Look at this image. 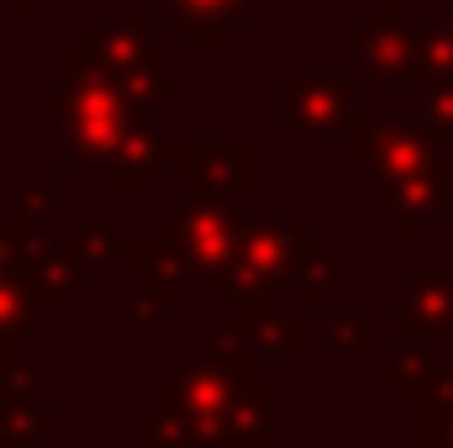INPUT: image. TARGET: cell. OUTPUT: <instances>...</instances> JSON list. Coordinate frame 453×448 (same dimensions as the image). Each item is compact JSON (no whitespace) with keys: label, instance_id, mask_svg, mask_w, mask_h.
I'll use <instances>...</instances> for the list:
<instances>
[{"label":"cell","instance_id":"13","mask_svg":"<svg viewBox=\"0 0 453 448\" xmlns=\"http://www.w3.org/2000/svg\"><path fill=\"white\" fill-rule=\"evenodd\" d=\"M374 375H380V385H390V390H395V401H401V406H411V412H417L427 396H449L453 359H433L427 348L401 343L395 353L374 359Z\"/></svg>","mask_w":453,"mask_h":448},{"label":"cell","instance_id":"12","mask_svg":"<svg viewBox=\"0 0 453 448\" xmlns=\"http://www.w3.org/2000/svg\"><path fill=\"white\" fill-rule=\"evenodd\" d=\"M401 337H453V274L443 264H422L401 296Z\"/></svg>","mask_w":453,"mask_h":448},{"label":"cell","instance_id":"2","mask_svg":"<svg viewBox=\"0 0 453 448\" xmlns=\"http://www.w3.org/2000/svg\"><path fill=\"white\" fill-rule=\"evenodd\" d=\"M301 217L296 212H253L237 217L232 232V269H226L222 290L237 306H274L280 285L296 269V243H301Z\"/></svg>","mask_w":453,"mask_h":448},{"label":"cell","instance_id":"5","mask_svg":"<svg viewBox=\"0 0 453 448\" xmlns=\"http://www.w3.org/2000/svg\"><path fill=\"white\" fill-rule=\"evenodd\" d=\"M96 259H116V264H132V290H137V306H132V322L137 328H158L169 312H180V285H185V269L174 259L169 243L148 237H106L96 243Z\"/></svg>","mask_w":453,"mask_h":448},{"label":"cell","instance_id":"23","mask_svg":"<svg viewBox=\"0 0 453 448\" xmlns=\"http://www.w3.org/2000/svg\"><path fill=\"white\" fill-rule=\"evenodd\" d=\"M32 390H37V359H32V353L16 359L11 337H0V417L16 412V406H27Z\"/></svg>","mask_w":453,"mask_h":448},{"label":"cell","instance_id":"32","mask_svg":"<svg viewBox=\"0 0 453 448\" xmlns=\"http://www.w3.org/2000/svg\"><path fill=\"white\" fill-rule=\"evenodd\" d=\"M449 396H453V380H449Z\"/></svg>","mask_w":453,"mask_h":448},{"label":"cell","instance_id":"4","mask_svg":"<svg viewBox=\"0 0 453 448\" xmlns=\"http://www.w3.org/2000/svg\"><path fill=\"white\" fill-rule=\"evenodd\" d=\"M248 380H258V375H226L222 364H211V359L201 353V359L180 364L174 380L158 385L153 406L169 412L190 438H217V444H222V422H226V412H232V401H237V390H242Z\"/></svg>","mask_w":453,"mask_h":448},{"label":"cell","instance_id":"31","mask_svg":"<svg viewBox=\"0 0 453 448\" xmlns=\"http://www.w3.org/2000/svg\"><path fill=\"white\" fill-rule=\"evenodd\" d=\"M0 269H5V248H0Z\"/></svg>","mask_w":453,"mask_h":448},{"label":"cell","instance_id":"29","mask_svg":"<svg viewBox=\"0 0 453 448\" xmlns=\"http://www.w3.org/2000/svg\"><path fill=\"white\" fill-rule=\"evenodd\" d=\"M174 448H226V444H217V438H206V444H174Z\"/></svg>","mask_w":453,"mask_h":448},{"label":"cell","instance_id":"22","mask_svg":"<svg viewBox=\"0 0 453 448\" xmlns=\"http://www.w3.org/2000/svg\"><path fill=\"white\" fill-rule=\"evenodd\" d=\"M327 353L333 359H374V312H338L327 322Z\"/></svg>","mask_w":453,"mask_h":448},{"label":"cell","instance_id":"18","mask_svg":"<svg viewBox=\"0 0 453 448\" xmlns=\"http://www.w3.org/2000/svg\"><path fill=\"white\" fill-rule=\"evenodd\" d=\"M274 401H280L274 380H269V385H264V380H248V385L237 390L226 422H222V444L226 448H280V433H274Z\"/></svg>","mask_w":453,"mask_h":448},{"label":"cell","instance_id":"1","mask_svg":"<svg viewBox=\"0 0 453 448\" xmlns=\"http://www.w3.org/2000/svg\"><path fill=\"white\" fill-rule=\"evenodd\" d=\"M37 112L58 121L69 158L96 164V169L111 158V148L121 143V132L132 127V112H127V101H121L116 74H106V69L85 53V42L64 48V85L48 90V96L37 101Z\"/></svg>","mask_w":453,"mask_h":448},{"label":"cell","instance_id":"7","mask_svg":"<svg viewBox=\"0 0 453 448\" xmlns=\"http://www.w3.org/2000/svg\"><path fill=\"white\" fill-rule=\"evenodd\" d=\"M85 264H90L85 237H42V232L27 237L21 248H11V259H5V269L32 290L37 312L64 306V296L74 290V280L85 274Z\"/></svg>","mask_w":453,"mask_h":448},{"label":"cell","instance_id":"28","mask_svg":"<svg viewBox=\"0 0 453 448\" xmlns=\"http://www.w3.org/2000/svg\"><path fill=\"white\" fill-rule=\"evenodd\" d=\"M16 206H27V212L48 217V212H53V196H48V190H21V201H16Z\"/></svg>","mask_w":453,"mask_h":448},{"label":"cell","instance_id":"19","mask_svg":"<svg viewBox=\"0 0 453 448\" xmlns=\"http://www.w3.org/2000/svg\"><path fill=\"white\" fill-rule=\"evenodd\" d=\"M290 280H296V290H301V306H306V312H327L333 290H342V285L353 280V269H348L342 259H333L327 237H311V232H301Z\"/></svg>","mask_w":453,"mask_h":448},{"label":"cell","instance_id":"9","mask_svg":"<svg viewBox=\"0 0 453 448\" xmlns=\"http://www.w3.org/2000/svg\"><path fill=\"white\" fill-rule=\"evenodd\" d=\"M274 85H280V96H285V106H290V121H296L306 137H317V143L338 137L342 127H348V116H353L348 85H342V74H333V69H317V74H306V69H280Z\"/></svg>","mask_w":453,"mask_h":448},{"label":"cell","instance_id":"27","mask_svg":"<svg viewBox=\"0 0 453 448\" xmlns=\"http://www.w3.org/2000/svg\"><path fill=\"white\" fill-rule=\"evenodd\" d=\"M417 417H422V448H453V396H427Z\"/></svg>","mask_w":453,"mask_h":448},{"label":"cell","instance_id":"14","mask_svg":"<svg viewBox=\"0 0 453 448\" xmlns=\"http://www.w3.org/2000/svg\"><path fill=\"white\" fill-rule=\"evenodd\" d=\"M101 169H106V185H111L116 196H142V190H153L158 174H164V137L148 132V121H132Z\"/></svg>","mask_w":453,"mask_h":448},{"label":"cell","instance_id":"20","mask_svg":"<svg viewBox=\"0 0 453 448\" xmlns=\"http://www.w3.org/2000/svg\"><path fill=\"white\" fill-rule=\"evenodd\" d=\"M116 85H121V101H127L132 121H148V116L158 112V106H164L169 96H180V90H185L180 69H164V64H148V69L116 74Z\"/></svg>","mask_w":453,"mask_h":448},{"label":"cell","instance_id":"25","mask_svg":"<svg viewBox=\"0 0 453 448\" xmlns=\"http://www.w3.org/2000/svg\"><path fill=\"white\" fill-rule=\"evenodd\" d=\"M406 37L422 74H453V32L443 21H406Z\"/></svg>","mask_w":453,"mask_h":448},{"label":"cell","instance_id":"24","mask_svg":"<svg viewBox=\"0 0 453 448\" xmlns=\"http://www.w3.org/2000/svg\"><path fill=\"white\" fill-rule=\"evenodd\" d=\"M37 301H32V290L11 274V269H0V337H32L37 333Z\"/></svg>","mask_w":453,"mask_h":448},{"label":"cell","instance_id":"8","mask_svg":"<svg viewBox=\"0 0 453 448\" xmlns=\"http://www.w3.org/2000/svg\"><path fill=\"white\" fill-rule=\"evenodd\" d=\"M348 48H353V64L374 80V85H385V90H395V96H417L422 90V69H417V53H411V37H406V21H353L348 27Z\"/></svg>","mask_w":453,"mask_h":448},{"label":"cell","instance_id":"10","mask_svg":"<svg viewBox=\"0 0 453 448\" xmlns=\"http://www.w3.org/2000/svg\"><path fill=\"white\" fill-rule=\"evenodd\" d=\"M443 206H449V169H443V164L374 180V212L390 217L401 237H422V222L438 217Z\"/></svg>","mask_w":453,"mask_h":448},{"label":"cell","instance_id":"6","mask_svg":"<svg viewBox=\"0 0 453 448\" xmlns=\"http://www.w3.org/2000/svg\"><path fill=\"white\" fill-rule=\"evenodd\" d=\"M164 164L180 174L185 196L232 201V196L253 190V180H258L253 143H164Z\"/></svg>","mask_w":453,"mask_h":448},{"label":"cell","instance_id":"11","mask_svg":"<svg viewBox=\"0 0 453 448\" xmlns=\"http://www.w3.org/2000/svg\"><path fill=\"white\" fill-rule=\"evenodd\" d=\"M226 337L253 359H301V317L290 306H232Z\"/></svg>","mask_w":453,"mask_h":448},{"label":"cell","instance_id":"26","mask_svg":"<svg viewBox=\"0 0 453 448\" xmlns=\"http://www.w3.org/2000/svg\"><path fill=\"white\" fill-rule=\"evenodd\" d=\"M417 96H422V132L449 143L453 137V74H427Z\"/></svg>","mask_w":453,"mask_h":448},{"label":"cell","instance_id":"17","mask_svg":"<svg viewBox=\"0 0 453 448\" xmlns=\"http://www.w3.org/2000/svg\"><path fill=\"white\" fill-rule=\"evenodd\" d=\"M85 53L106 74H132V69L158 64V48H153V27L148 21H90L85 27Z\"/></svg>","mask_w":453,"mask_h":448},{"label":"cell","instance_id":"3","mask_svg":"<svg viewBox=\"0 0 453 448\" xmlns=\"http://www.w3.org/2000/svg\"><path fill=\"white\" fill-rule=\"evenodd\" d=\"M232 232H237V217L217 196H190L180 212L158 217V243H169L180 269L206 285H222L232 269Z\"/></svg>","mask_w":453,"mask_h":448},{"label":"cell","instance_id":"16","mask_svg":"<svg viewBox=\"0 0 453 448\" xmlns=\"http://www.w3.org/2000/svg\"><path fill=\"white\" fill-rule=\"evenodd\" d=\"M427 164H443L438 137H427L422 127H406V121H374V143H369V174L374 180L411 174V169H427Z\"/></svg>","mask_w":453,"mask_h":448},{"label":"cell","instance_id":"15","mask_svg":"<svg viewBox=\"0 0 453 448\" xmlns=\"http://www.w3.org/2000/svg\"><path fill=\"white\" fill-rule=\"evenodd\" d=\"M258 0H164V21L190 42V48H226L237 21Z\"/></svg>","mask_w":453,"mask_h":448},{"label":"cell","instance_id":"30","mask_svg":"<svg viewBox=\"0 0 453 448\" xmlns=\"http://www.w3.org/2000/svg\"><path fill=\"white\" fill-rule=\"evenodd\" d=\"M443 27H449V32H453V5H449V11H443Z\"/></svg>","mask_w":453,"mask_h":448},{"label":"cell","instance_id":"21","mask_svg":"<svg viewBox=\"0 0 453 448\" xmlns=\"http://www.w3.org/2000/svg\"><path fill=\"white\" fill-rule=\"evenodd\" d=\"M58 428H64V406H32L27 401V406L0 417V448H32Z\"/></svg>","mask_w":453,"mask_h":448}]
</instances>
